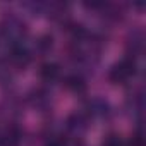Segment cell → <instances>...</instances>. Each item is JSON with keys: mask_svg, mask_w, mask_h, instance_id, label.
I'll use <instances>...</instances> for the list:
<instances>
[{"mask_svg": "<svg viewBox=\"0 0 146 146\" xmlns=\"http://www.w3.org/2000/svg\"><path fill=\"white\" fill-rule=\"evenodd\" d=\"M57 76H58V69H57V65H53V64H45V65L41 67V78H43V79L53 81Z\"/></svg>", "mask_w": 146, "mask_h": 146, "instance_id": "1", "label": "cell"}]
</instances>
